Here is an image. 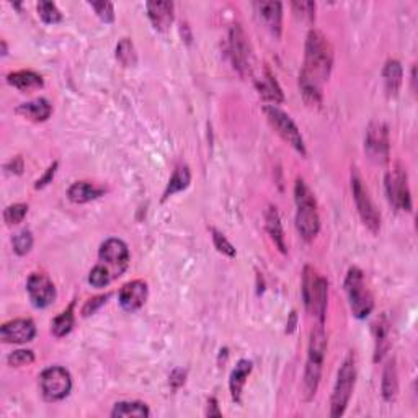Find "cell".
Here are the masks:
<instances>
[{
  "mask_svg": "<svg viewBox=\"0 0 418 418\" xmlns=\"http://www.w3.org/2000/svg\"><path fill=\"white\" fill-rule=\"evenodd\" d=\"M334 66V49L320 31H309L304 67L299 75V89L309 107L322 103V85L329 80Z\"/></svg>",
  "mask_w": 418,
  "mask_h": 418,
  "instance_id": "obj_1",
  "label": "cell"
},
{
  "mask_svg": "<svg viewBox=\"0 0 418 418\" xmlns=\"http://www.w3.org/2000/svg\"><path fill=\"white\" fill-rule=\"evenodd\" d=\"M352 192L363 224H365L372 234H378L381 229V215L378 209H376L374 203H372L370 192H367L365 183H363L361 175L358 174L356 169H353L352 172Z\"/></svg>",
  "mask_w": 418,
  "mask_h": 418,
  "instance_id": "obj_7",
  "label": "cell"
},
{
  "mask_svg": "<svg viewBox=\"0 0 418 418\" xmlns=\"http://www.w3.org/2000/svg\"><path fill=\"white\" fill-rule=\"evenodd\" d=\"M17 113H20V115H24L31 121L41 122L49 120V116H51L53 113V107L46 98H36L33 102L21 103L20 107L17 108Z\"/></svg>",
  "mask_w": 418,
  "mask_h": 418,
  "instance_id": "obj_20",
  "label": "cell"
},
{
  "mask_svg": "<svg viewBox=\"0 0 418 418\" xmlns=\"http://www.w3.org/2000/svg\"><path fill=\"white\" fill-rule=\"evenodd\" d=\"M39 385L41 394L48 402H57L71 394L72 378L64 367L53 366L41 372Z\"/></svg>",
  "mask_w": 418,
  "mask_h": 418,
  "instance_id": "obj_8",
  "label": "cell"
},
{
  "mask_svg": "<svg viewBox=\"0 0 418 418\" xmlns=\"http://www.w3.org/2000/svg\"><path fill=\"white\" fill-rule=\"evenodd\" d=\"M212 242H215V247L217 248V252H221L222 255H227L230 258L235 257V248L234 245L226 239L224 234H221L219 230L212 229Z\"/></svg>",
  "mask_w": 418,
  "mask_h": 418,
  "instance_id": "obj_37",
  "label": "cell"
},
{
  "mask_svg": "<svg viewBox=\"0 0 418 418\" xmlns=\"http://www.w3.org/2000/svg\"><path fill=\"white\" fill-rule=\"evenodd\" d=\"M288 327L289 329H286V331L291 334L294 330V327H296V312H291V320L288 322Z\"/></svg>",
  "mask_w": 418,
  "mask_h": 418,
  "instance_id": "obj_45",
  "label": "cell"
},
{
  "mask_svg": "<svg viewBox=\"0 0 418 418\" xmlns=\"http://www.w3.org/2000/svg\"><path fill=\"white\" fill-rule=\"evenodd\" d=\"M325 353L327 335L324 330V324H317L311 331L306 372H304V397H306V401L314 399V395L317 394V389H319Z\"/></svg>",
  "mask_w": 418,
  "mask_h": 418,
  "instance_id": "obj_2",
  "label": "cell"
},
{
  "mask_svg": "<svg viewBox=\"0 0 418 418\" xmlns=\"http://www.w3.org/2000/svg\"><path fill=\"white\" fill-rule=\"evenodd\" d=\"M345 291H347L349 307L356 319H366L374 309V299L365 283V276L360 268L352 266L345 278Z\"/></svg>",
  "mask_w": 418,
  "mask_h": 418,
  "instance_id": "obj_5",
  "label": "cell"
},
{
  "mask_svg": "<svg viewBox=\"0 0 418 418\" xmlns=\"http://www.w3.org/2000/svg\"><path fill=\"white\" fill-rule=\"evenodd\" d=\"M229 54L240 75L245 77L252 74V48L240 25H234L229 31Z\"/></svg>",
  "mask_w": 418,
  "mask_h": 418,
  "instance_id": "obj_10",
  "label": "cell"
},
{
  "mask_svg": "<svg viewBox=\"0 0 418 418\" xmlns=\"http://www.w3.org/2000/svg\"><path fill=\"white\" fill-rule=\"evenodd\" d=\"M26 215H28V206H26V204L17 203V204H12V206H8L6 211H3V219H6L8 226L20 224V222L25 219Z\"/></svg>",
  "mask_w": 418,
  "mask_h": 418,
  "instance_id": "obj_34",
  "label": "cell"
},
{
  "mask_svg": "<svg viewBox=\"0 0 418 418\" xmlns=\"http://www.w3.org/2000/svg\"><path fill=\"white\" fill-rule=\"evenodd\" d=\"M7 82L20 92H33V90L43 89L44 85L43 79L33 71L12 72V74L7 75Z\"/></svg>",
  "mask_w": 418,
  "mask_h": 418,
  "instance_id": "obj_22",
  "label": "cell"
},
{
  "mask_svg": "<svg viewBox=\"0 0 418 418\" xmlns=\"http://www.w3.org/2000/svg\"><path fill=\"white\" fill-rule=\"evenodd\" d=\"M383 75H384L385 92H388L389 97H397L399 90L402 87V79H403V71L401 62L388 61Z\"/></svg>",
  "mask_w": 418,
  "mask_h": 418,
  "instance_id": "obj_26",
  "label": "cell"
},
{
  "mask_svg": "<svg viewBox=\"0 0 418 418\" xmlns=\"http://www.w3.org/2000/svg\"><path fill=\"white\" fill-rule=\"evenodd\" d=\"M294 199H296V227L298 233L306 242H311L317 237L320 229L319 212H317V203L314 198L311 188L302 179L296 180L294 186Z\"/></svg>",
  "mask_w": 418,
  "mask_h": 418,
  "instance_id": "obj_3",
  "label": "cell"
},
{
  "mask_svg": "<svg viewBox=\"0 0 418 418\" xmlns=\"http://www.w3.org/2000/svg\"><path fill=\"white\" fill-rule=\"evenodd\" d=\"M104 193L103 188H98V186H95L93 183H89V181H77L69 188V192H67V197L72 203L77 204H84L89 201H93V199H97L102 197Z\"/></svg>",
  "mask_w": 418,
  "mask_h": 418,
  "instance_id": "obj_25",
  "label": "cell"
},
{
  "mask_svg": "<svg viewBox=\"0 0 418 418\" xmlns=\"http://www.w3.org/2000/svg\"><path fill=\"white\" fill-rule=\"evenodd\" d=\"M147 284L140 280H134L126 283L120 291V304L126 312H134L144 306L147 301Z\"/></svg>",
  "mask_w": 418,
  "mask_h": 418,
  "instance_id": "obj_17",
  "label": "cell"
},
{
  "mask_svg": "<svg viewBox=\"0 0 418 418\" xmlns=\"http://www.w3.org/2000/svg\"><path fill=\"white\" fill-rule=\"evenodd\" d=\"M255 8L263 25L276 39H280L281 28H283V6L280 2L268 0V2H255Z\"/></svg>",
  "mask_w": 418,
  "mask_h": 418,
  "instance_id": "obj_16",
  "label": "cell"
},
{
  "mask_svg": "<svg viewBox=\"0 0 418 418\" xmlns=\"http://www.w3.org/2000/svg\"><path fill=\"white\" fill-rule=\"evenodd\" d=\"M206 415H208V417H221V415H222L219 408H217V402H216V399H211V401L208 402V410H206Z\"/></svg>",
  "mask_w": 418,
  "mask_h": 418,
  "instance_id": "obj_44",
  "label": "cell"
},
{
  "mask_svg": "<svg viewBox=\"0 0 418 418\" xmlns=\"http://www.w3.org/2000/svg\"><path fill=\"white\" fill-rule=\"evenodd\" d=\"M35 361V354L30 349H17L8 356V365L12 367H21L26 365H31Z\"/></svg>",
  "mask_w": 418,
  "mask_h": 418,
  "instance_id": "obj_39",
  "label": "cell"
},
{
  "mask_svg": "<svg viewBox=\"0 0 418 418\" xmlns=\"http://www.w3.org/2000/svg\"><path fill=\"white\" fill-rule=\"evenodd\" d=\"M263 111H265L268 121L273 126V129L281 136V139L284 143H288L293 149H296L301 156H306V144H304L301 131H299L296 122L291 120L288 113H284L276 107H265Z\"/></svg>",
  "mask_w": 418,
  "mask_h": 418,
  "instance_id": "obj_9",
  "label": "cell"
},
{
  "mask_svg": "<svg viewBox=\"0 0 418 418\" xmlns=\"http://www.w3.org/2000/svg\"><path fill=\"white\" fill-rule=\"evenodd\" d=\"M190 181H192V174H190V169L186 165H179L174 170V175L170 176L169 185H167L165 192H163V199L170 198L172 194L183 192V190L188 188Z\"/></svg>",
  "mask_w": 418,
  "mask_h": 418,
  "instance_id": "obj_28",
  "label": "cell"
},
{
  "mask_svg": "<svg viewBox=\"0 0 418 418\" xmlns=\"http://www.w3.org/2000/svg\"><path fill=\"white\" fill-rule=\"evenodd\" d=\"M26 291H28L30 301L35 307L44 309L56 301V288L53 281L46 275L33 273L26 283Z\"/></svg>",
  "mask_w": 418,
  "mask_h": 418,
  "instance_id": "obj_14",
  "label": "cell"
},
{
  "mask_svg": "<svg viewBox=\"0 0 418 418\" xmlns=\"http://www.w3.org/2000/svg\"><path fill=\"white\" fill-rule=\"evenodd\" d=\"M38 15H39L41 20H43L44 24H48V25L59 24V21L62 20V13L59 12L56 3L46 2V0H43V2L38 3Z\"/></svg>",
  "mask_w": 418,
  "mask_h": 418,
  "instance_id": "obj_32",
  "label": "cell"
},
{
  "mask_svg": "<svg viewBox=\"0 0 418 418\" xmlns=\"http://www.w3.org/2000/svg\"><path fill=\"white\" fill-rule=\"evenodd\" d=\"M265 224H266L268 234H270V237H271V240H273V244L276 245V248H278L281 253L288 252L283 224H281L280 212L276 211L275 206H268V209L265 211Z\"/></svg>",
  "mask_w": 418,
  "mask_h": 418,
  "instance_id": "obj_19",
  "label": "cell"
},
{
  "mask_svg": "<svg viewBox=\"0 0 418 418\" xmlns=\"http://www.w3.org/2000/svg\"><path fill=\"white\" fill-rule=\"evenodd\" d=\"M100 262L108 268L113 278H118L126 271L129 265V250L120 239H108L102 244L98 252Z\"/></svg>",
  "mask_w": 418,
  "mask_h": 418,
  "instance_id": "obj_12",
  "label": "cell"
},
{
  "mask_svg": "<svg viewBox=\"0 0 418 418\" xmlns=\"http://www.w3.org/2000/svg\"><path fill=\"white\" fill-rule=\"evenodd\" d=\"M147 17L157 31H167L174 24V8L172 2H147Z\"/></svg>",
  "mask_w": 418,
  "mask_h": 418,
  "instance_id": "obj_18",
  "label": "cell"
},
{
  "mask_svg": "<svg viewBox=\"0 0 418 418\" xmlns=\"http://www.w3.org/2000/svg\"><path fill=\"white\" fill-rule=\"evenodd\" d=\"M90 7L104 24H111L115 20V7L111 2H90Z\"/></svg>",
  "mask_w": 418,
  "mask_h": 418,
  "instance_id": "obj_38",
  "label": "cell"
},
{
  "mask_svg": "<svg viewBox=\"0 0 418 418\" xmlns=\"http://www.w3.org/2000/svg\"><path fill=\"white\" fill-rule=\"evenodd\" d=\"M293 7L294 15L298 18H301L302 21H314L316 18V3L314 2H293L291 3Z\"/></svg>",
  "mask_w": 418,
  "mask_h": 418,
  "instance_id": "obj_36",
  "label": "cell"
},
{
  "mask_svg": "<svg viewBox=\"0 0 418 418\" xmlns=\"http://www.w3.org/2000/svg\"><path fill=\"white\" fill-rule=\"evenodd\" d=\"M385 190H388L389 201L394 208L402 211H412V197L408 188V175L402 163L395 165L394 172L385 176Z\"/></svg>",
  "mask_w": 418,
  "mask_h": 418,
  "instance_id": "obj_11",
  "label": "cell"
},
{
  "mask_svg": "<svg viewBox=\"0 0 418 418\" xmlns=\"http://www.w3.org/2000/svg\"><path fill=\"white\" fill-rule=\"evenodd\" d=\"M12 245L13 250H15L17 255H26L30 252L31 247H33V235H31L30 230H20L13 235L12 239Z\"/></svg>",
  "mask_w": 418,
  "mask_h": 418,
  "instance_id": "obj_33",
  "label": "cell"
},
{
  "mask_svg": "<svg viewBox=\"0 0 418 418\" xmlns=\"http://www.w3.org/2000/svg\"><path fill=\"white\" fill-rule=\"evenodd\" d=\"M6 169L10 172V174L20 175L21 172H24V161H21V157H13L6 165Z\"/></svg>",
  "mask_w": 418,
  "mask_h": 418,
  "instance_id": "obj_42",
  "label": "cell"
},
{
  "mask_svg": "<svg viewBox=\"0 0 418 418\" xmlns=\"http://www.w3.org/2000/svg\"><path fill=\"white\" fill-rule=\"evenodd\" d=\"M381 389H383V397L388 402L395 401L399 392V376L397 367H395V360H390L384 367L383 372V383H381Z\"/></svg>",
  "mask_w": 418,
  "mask_h": 418,
  "instance_id": "obj_27",
  "label": "cell"
},
{
  "mask_svg": "<svg viewBox=\"0 0 418 418\" xmlns=\"http://www.w3.org/2000/svg\"><path fill=\"white\" fill-rule=\"evenodd\" d=\"M151 410L143 402H120L111 410V417H149Z\"/></svg>",
  "mask_w": 418,
  "mask_h": 418,
  "instance_id": "obj_30",
  "label": "cell"
},
{
  "mask_svg": "<svg viewBox=\"0 0 418 418\" xmlns=\"http://www.w3.org/2000/svg\"><path fill=\"white\" fill-rule=\"evenodd\" d=\"M374 363H378L383 360L390 348V324L385 316L374 324Z\"/></svg>",
  "mask_w": 418,
  "mask_h": 418,
  "instance_id": "obj_21",
  "label": "cell"
},
{
  "mask_svg": "<svg viewBox=\"0 0 418 418\" xmlns=\"http://www.w3.org/2000/svg\"><path fill=\"white\" fill-rule=\"evenodd\" d=\"M185 383V371L181 370H175L170 374V384L174 385V388H180V385H183Z\"/></svg>",
  "mask_w": 418,
  "mask_h": 418,
  "instance_id": "obj_43",
  "label": "cell"
},
{
  "mask_svg": "<svg viewBox=\"0 0 418 418\" xmlns=\"http://www.w3.org/2000/svg\"><path fill=\"white\" fill-rule=\"evenodd\" d=\"M354 381H356V365H354V356L349 353L343 365L340 366L337 383H335L334 394H331L330 415L334 418L342 417L347 410L354 389Z\"/></svg>",
  "mask_w": 418,
  "mask_h": 418,
  "instance_id": "obj_6",
  "label": "cell"
},
{
  "mask_svg": "<svg viewBox=\"0 0 418 418\" xmlns=\"http://www.w3.org/2000/svg\"><path fill=\"white\" fill-rule=\"evenodd\" d=\"M116 59L125 67H133L138 62V54H136L134 44L129 38H122L116 46Z\"/></svg>",
  "mask_w": 418,
  "mask_h": 418,
  "instance_id": "obj_31",
  "label": "cell"
},
{
  "mask_svg": "<svg viewBox=\"0 0 418 418\" xmlns=\"http://www.w3.org/2000/svg\"><path fill=\"white\" fill-rule=\"evenodd\" d=\"M257 90L260 93V97L266 102H271L275 104L283 103V92H281L278 82L275 80L273 74L270 71L265 69V74H263L260 79L257 80Z\"/></svg>",
  "mask_w": 418,
  "mask_h": 418,
  "instance_id": "obj_24",
  "label": "cell"
},
{
  "mask_svg": "<svg viewBox=\"0 0 418 418\" xmlns=\"http://www.w3.org/2000/svg\"><path fill=\"white\" fill-rule=\"evenodd\" d=\"M36 327L30 319H17L2 325L0 338L6 343H28L35 338Z\"/></svg>",
  "mask_w": 418,
  "mask_h": 418,
  "instance_id": "obj_15",
  "label": "cell"
},
{
  "mask_svg": "<svg viewBox=\"0 0 418 418\" xmlns=\"http://www.w3.org/2000/svg\"><path fill=\"white\" fill-rule=\"evenodd\" d=\"M107 299H108V296H98V298H93V299H90V301H87L84 309H82L84 317H89V316H92V314L97 312L98 309L102 307L104 302H107Z\"/></svg>",
  "mask_w": 418,
  "mask_h": 418,
  "instance_id": "obj_40",
  "label": "cell"
},
{
  "mask_svg": "<svg viewBox=\"0 0 418 418\" xmlns=\"http://www.w3.org/2000/svg\"><path fill=\"white\" fill-rule=\"evenodd\" d=\"M302 299L307 312L314 314L317 317V320H319V324H324L327 299H329V283L312 266L304 268Z\"/></svg>",
  "mask_w": 418,
  "mask_h": 418,
  "instance_id": "obj_4",
  "label": "cell"
},
{
  "mask_svg": "<svg viewBox=\"0 0 418 418\" xmlns=\"http://www.w3.org/2000/svg\"><path fill=\"white\" fill-rule=\"evenodd\" d=\"M56 169H57V163H53L51 167H49L48 169V172L46 174H44V176L41 180H38L36 181V185H35V188L36 190H39V188H44V186L46 185H49L53 181V179H54V174H56Z\"/></svg>",
  "mask_w": 418,
  "mask_h": 418,
  "instance_id": "obj_41",
  "label": "cell"
},
{
  "mask_svg": "<svg viewBox=\"0 0 418 418\" xmlns=\"http://www.w3.org/2000/svg\"><path fill=\"white\" fill-rule=\"evenodd\" d=\"M253 370L252 361L248 360H240L237 363V366L234 367L233 374H230L229 379V388H230V395L235 402H240V397H242V389L245 383H247L250 372Z\"/></svg>",
  "mask_w": 418,
  "mask_h": 418,
  "instance_id": "obj_23",
  "label": "cell"
},
{
  "mask_svg": "<svg viewBox=\"0 0 418 418\" xmlns=\"http://www.w3.org/2000/svg\"><path fill=\"white\" fill-rule=\"evenodd\" d=\"M365 151L367 157L376 163L389 162V131L381 121H372L366 129Z\"/></svg>",
  "mask_w": 418,
  "mask_h": 418,
  "instance_id": "obj_13",
  "label": "cell"
},
{
  "mask_svg": "<svg viewBox=\"0 0 418 418\" xmlns=\"http://www.w3.org/2000/svg\"><path fill=\"white\" fill-rule=\"evenodd\" d=\"M111 280L113 276L110 275V271H108V268L103 265H97L89 275V283L92 284L93 288H104V286L110 284Z\"/></svg>",
  "mask_w": 418,
  "mask_h": 418,
  "instance_id": "obj_35",
  "label": "cell"
},
{
  "mask_svg": "<svg viewBox=\"0 0 418 418\" xmlns=\"http://www.w3.org/2000/svg\"><path fill=\"white\" fill-rule=\"evenodd\" d=\"M74 327V302L71 304L69 307L66 309L64 312L59 314L56 319L53 320L51 324V331L54 337H66L67 334L72 330Z\"/></svg>",
  "mask_w": 418,
  "mask_h": 418,
  "instance_id": "obj_29",
  "label": "cell"
},
{
  "mask_svg": "<svg viewBox=\"0 0 418 418\" xmlns=\"http://www.w3.org/2000/svg\"><path fill=\"white\" fill-rule=\"evenodd\" d=\"M2 54H3V56H7V44H6V41H2Z\"/></svg>",
  "mask_w": 418,
  "mask_h": 418,
  "instance_id": "obj_46",
  "label": "cell"
}]
</instances>
